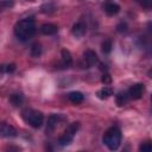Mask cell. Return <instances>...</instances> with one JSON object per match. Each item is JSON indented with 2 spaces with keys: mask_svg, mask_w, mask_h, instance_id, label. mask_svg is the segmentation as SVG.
Wrapping results in <instances>:
<instances>
[{
  "mask_svg": "<svg viewBox=\"0 0 152 152\" xmlns=\"http://www.w3.org/2000/svg\"><path fill=\"white\" fill-rule=\"evenodd\" d=\"M36 33V23L31 18L19 20L14 26V34L20 40H28Z\"/></svg>",
  "mask_w": 152,
  "mask_h": 152,
  "instance_id": "6da1fadb",
  "label": "cell"
},
{
  "mask_svg": "<svg viewBox=\"0 0 152 152\" xmlns=\"http://www.w3.org/2000/svg\"><path fill=\"white\" fill-rule=\"evenodd\" d=\"M103 142L109 150H112V151L118 150L119 146H120V142H121V132H120V129L118 127L109 128L103 135Z\"/></svg>",
  "mask_w": 152,
  "mask_h": 152,
  "instance_id": "7a4b0ae2",
  "label": "cell"
},
{
  "mask_svg": "<svg viewBox=\"0 0 152 152\" xmlns=\"http://www.w3.org/2000/svg\"><path fill=\"white\" fill-rule=\"evenodd\" d=\"M23 118L33 128H39L44 122V115L42 114V112L31 108H27L23 112Z\"/></svg>",
  "mask_w": 152,
  "mask_h": 152,
  "instance_id": "3957f363",
  "label": "cell"
},
{
  "mask_svg": "<svg viewBox=\"0 0 152 152\" xmlns=\"http://www.w3.org/2000/svg\"><path fill=\"white\" fill-rule=\"evenodd\" d=\"M78 129H80V122H72V124H70L65 128L64 133L58 138V144L61 146H66V145L71 144V141L74 140V137H75V134L77 133Z\"/></svg>",
  "mask_w": 152,
  "mask_h": 152,
  "instance_id": "277c9868",
  "label": "cell"
},
{
  "mask_svg": "<svg viewBox=\"0 0 152 152\" xmlns=\"http://www.w3.org/2000/svg\"><path fill=\"white\" fill-rule=\"evenodd\" d=\"M144 90H145L144 84H141V83H135V84H133V86L128 89L127 94H128L129 99H132V100H138V99H140V97L142 96Z\"/></svg>",
  "mask_w": 152,
  "mask_h": 152,
  "instance_id": "5b68a950",
  "label": "cell"
},
{
  "mask_svg": "<svg viewBox=\"0 0 152 152\" xmlns=\"http://www.w3.org/2000/svg\"><path fill=\"white\" fill-rule=\"evenodd\" d=\"M17 135V129L6 124V122H0V137L1 138H13Z\"/></svg>",
  "mask_w": 152,
  "mask_h": 152,
  "instance_id": "8992f818",
  "label": "cell"
},
{
  "mask_svg": "<svg viewBox=\"0 0 152 152\" xmlns=\"http://www.w3.org/2000/svg\"><path fill=\"white\" fill-rule=\"evenodd\" d=\"M83 59H84V62H86V64H87L88 68H90V66H93V65H95V64L99 63L97 55L93 50H87L83 53Z\"/></svg>",
  "mask_w": 152,
  "mask_h": 152,
  "instance_id": "52a82bcc",
  "label": "cell"
},
{
  "mask_svg": "<svg viewBox=\"0 0 152 152\" xmlns=\"http://www.w3.org/2000/svg\"><path fill=\"white\" fill-rule=\"evenodd\" d=\"M87 31V25L83 23V21H77L76 24H74L72 28H71V32L75 37H82L84 36Z\"/></svg>",
  "mask_w": 152,
  "mask_h": 152,
  "instance_id": "ba28073f",
  "label": "cell"
},
{
  "mask_svg": "<svg viewBox=\"0 0 152 152\" xmlns=\"http://www.w3.org/2000/svg\"><path fill=\"white\" fill-rule=\"evenodd\" d=\"M58 122H59V116H58V115H56V114H52V115H50V116H49V119H48V125H46V133H48V134L52 133V132L56 129V127H57Z\"/></svg>",
  "mask_w": 152,
  "mask_h": 152,
  "instance_id": "9c48e42d",
  "label": "cell"
},
{
  "mask_svg": "<svg viewBox=\"0 0 152 152\" xmlns=\"http://www.w3.org/2000/svg\"><path fill=\"white\" fill-rule=\"evenodd\" d=\"M57 31H58L57 25L51 24V23L43 24V25L40 26V32H42L43 34H45V36H51V34H55V33H57Z\"/></svg>",
  "mask_w": 152,
  "mask_h": 152,
  "instance_id": "30bf717a",
  "label": "cell"
},
{
  "mask_svg": "<svg viewBox=\"0 0 152 152\" xmlns=\"http://www.w3.org/2000/svg\"><path fill=\"white\" fill-rule=\"evenodd\" d=\"M103 8H104V12L108 15H115L120 12V6L115 2H107Z\"/></svg>",
  "mask_w": 152,
  "mask_h": 152,
  "instance_id": "8fae6325",
  "label": "cell"
},
{
  "mask_svg": "<svg viewBox=\"0 0 152 152\" xmlns=\"http://www.w3.org/2000/svg\"><path fill=\"white\" fill-rule=\"evenodd\" d=\"M68 99H69V101L72 102L74 104H78V103H81V102L83 101L84 96H83V94L80 93V91H71V93H69Z\"/></svg>",
  "mask_w": 152,
  "mask_h": 152,
  "instance_id": "7c38bea8",
  "label": "cell"
},
{
  "mask_svg": "<svg viewBox=\"0 0 152 152\" xmlns=\"http://www.w3.org/2000/svg\"><path fill=\"white\" fill-rule=\"evenodd\" d=\"M61 57H62V64L64 66H70L71 63H72V57H71V53L69 50H62L61 52Z\"/></svg>",
  "mask_w": 152,
  "mask_h": 152,
  "instance_id": "4fadbf2b",
  "label": "cell"
},
{
  "mask_svg": "<svg viewBox=\"0 0 152 152\" xmlns=\"http://www.w3.org/2000/svg\"><path fill=\"white\" fill-rule=\"evenodd\" d=\"M10 102H11L14 107L20 106V104L24 102V96H23V94H20V93H14V94H12V95L10 96Z\"/></svg>",
  "mask_w": 152,
  "mask_h": 152,
  "instance_id": "5bb4252c",
  "label": "cell"
},
{
  "mask_svg": "<svg viewBox=\"0 0 152 152\" xmlns=\"http://www.w3.org/2000/svg\"><path fill=\"white\" fill-rule=\"evenodd\" d=\"M112 95H113V89L110 87H103L102 89L97 91V97L101 100H106Z\"/></svg>",
  "mask_w": 152,
  "mask_h": 152,
  "instance_id": "9a60e30c",
  "label": "cell"
},
{
  "mask_svg": "<svg viewBox=\"0 0 152 152\" xmlns=\"http://www.w3.org/2000/svg\"><path fill=\"white\" fill-rule=\"evenodd\" d=\"M115 99H116V103H118V106H124V104H126L127 101L129 100V96H128L127 93H125V91H120V93L116 95Z\"/></svg>",
  "mask_w": 152,
  "mask_h": 152,
  "instance_id": "2e32d148",
  "label": "cell"
},
{
  "mask_svg": "<svg viewBox=\"0 0 152 152\" xmlns=\"http://www.w3.org/2000/svg\"><path fill=\"white\" fill-rule=\"evenodd\" d=\"M42 45L39 43H33L32 46H31V50H30V53L32 57H39L42 55Z\"/></svg>",
  "mask_w": 152,
  "mask_h": 152,
  "instance_id": "e0dca14e",
  "label": "cell"
},
{
  "mask_svg": "<svg viewBox=\"0 0 152 152\" xmlns=\"http://www.w3.org/2000/svg\"><path fill=\"white\" fill-rule=\"evenodd\" d=\"M112 42L109 40V39H106V40H103L102 42V44H101V50H102V52L104 53V55H107V53H109L110 51H112Z\"/></svg>",
  "mask_w": 152,
  "mask_h": 152,
  "instance_id": "ac0fdd59",
  "label": "cell"
},
{
  "mask_svg": "<svg viewBox=\"0 0 152 152\" xmlns=\"http://www.w3.org/2000/svg\"><path fill=\"white\" fill-rule=\"evenodd\" d=\"M14 5L13 0H0V11H4L6 8H11Z\"/></svg>",
  "mask_w": 152,
  "mask_h": 152,
  "instance_id": "d6986e66",
  "label": "cell"
},
{
  "mask_svg": "<svg viewBox=\"0 0 152 152\" xmlns=\"http://www.w3.org/2000/svg\"><path fill=\"white\" fill-rule=\"evenodd\" d=\"M139 150L142 151V152H150V151L152 150V145H151V142H148V141L142 142V144L139 146Z\"/></svg>",
  "mask_w": 152,
  "mask_h": 152,
  "instance_id": "ffe728a7",
  "label": "cell"
},
{
  "mask_svg": "<svg viewBox=\"0 0 152 152\" xmlns=\"http://www.w3.org/2000/svg\"><path fill=\"white\" fill-rule=\"evenodd\" d=\"M101 82L104 83V84H110L112 83V76L108 74V72H104L101 77Z\"/></svg>",
  "mask_w": 152,
  "mask_h": 152,
  "instance_id": "44dd1931",
  "label": "cell"
},
{
  "mask_svg": "<svg viewBox=\"0 0 152 152\" xmlns=\"http://www.w3.org/2000/svg\"><path fill=\"white\" fill-rule=\"evenodd\" d=\"M14 70H15V64L14 63H11V64L5 65V72H13Z\"/></svg>",
  "mask_w": 152,
  "mask_h": 152,
  "instance_id": "7402d4cb",
  "label": "cell"
},
{
  "mask_svg": "<svg viewBox=\"0 0 152 152\" xmlns=\"http://www.w3.org/2000/svg\"><path fill=\"white\" fill-rule=\"evenodd\" d=\"M139 1L145 8H151V5H152V0H137Z\"/></svg>",
  "mask_w": 152,
  "mask_h": 152,
  "instance_id": "603a6c76",
  "label": "cell"
},
{
  "mask_svg": "<svg viewBox=\"0 0 152 152\" xmlns=\"http://www.w3.org/2000/svg\"><path fill=\"white\" fill-rule=\"evenodd\" d=\"M116 30H118L119 32H125V31H127V25H126L125 23H120V24L116 26Z\"/></svg>",
  "mask_w": 152,
  "mask_h": 152,
  "instance_id": "cb8c5ba5",
  "label": "cell"
},
{
  "mask_svg": "<svg viewBox=\"0 0 152 152\" xmlns=\"http://www.w3.org/2000/svg\"><path fill=\"white\" fill-rule=\"evenodd\" d=\"M4 72H5V65H0V77Z\"/></svg>",
  "mask_w": 152,
  "mask_h": 152,
  "instance_id": "d4e9b609",
  "label": "cell"
},
{
  "mask_svg": "<svg viewBox=\"0 0 152 152\" xmlns=\"http://www.w3.org/2000/svg\"><path fill=\"white\" fill-rule=\"evenodd\" d=\"M100 69L106 71V70H107V66H106V65H103V64H100Z\"/></svg>",
  "mask_w": 152,
  "mask_h": 152,
  "instance_id": "484cf974",
  "label": "cell"
},
{
  "mask_svg": "<svg viewBox=\"0 0 152 152\" xmlns=\"http://www.w3.org/2000/svg\"><path fill=\"white\" fill-rule=\"evenodd\" d=\"M45 6H46V5H45ZM46 7H48V8H50V7H51V6H50V5H48V6H46ZM44 12H45V13H50V12H52V11H51V10H49V11H48V10H45V11H44Z\"/></svg>",
  "mask_w": 152,
  "mask_h": 152,
  "instance_id": "4316f807",
  "label": "cell"
},
{
  "mask_svg": "<svg viewBox=\"0 0 152 152\" xmlns=\"http://www.w3.org/2000/svg\"><path fill=\"white\" fill-rule=\"evenodd\" d=\"M31 1H32V0H31Z\"/></svg>",
  "mask_w": 152,
  "mask_h": 152,
  "instance_id": "83f0119b",
  "label": "cell"
}]
</instances>
